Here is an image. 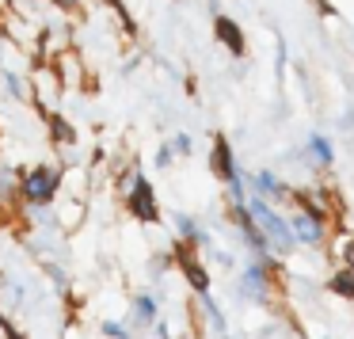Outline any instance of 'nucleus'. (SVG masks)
<instances>
[{
    "label": "nucleus",
    "instance_id": "8",
    "mask_svg": "<svg viewBox=\"0 0 354 339\" xmlns=\"http://www.w3.org/2000/svg\"><path fill=\"white\" fill-rule=\"evenodd\" d=\"M255 187H259L263 194H282V187H278V179L270 176V172H259V176H255Z\"/></svg>",
    "mask_w": 354,
    "mask_h": 339
},
{
    "label": "nucleus",
    "instance_id": "3",
    "mask_svg": "<svg viewBox=\"0 0 354 339\" xmlns=\"http://www.w3.org/2000/svg\"><path fill=\"white\" fill-rule=\"evenodd\" d=\"M24 191H27V199H31V202H46L50 194L57 191V176L50 168H39V172H31V176H27Z\"/></svg>",
    "mask_w": 354,
    "mask_h": 339
},
{
    "label": "nucleus",
    "instance_id": "1",
    "mask_svg": "<svg viewBox=\"0 0 354 339\" xmlns=\"http://www.w3.org/2000/svg\"><path fill=\"white\" fill-rule=\"evenodd\" d=\"M248 210H252L255 225L267 232V240H274V248L290 252V248H293V229H290V221H282V217H278L274 210L267 206V202H259V199H252V206H248Z\"/></svg>",
    "mask_w": 354,
    "mask_h": 339
},
{
    "label": "nucleus",
    "instance_id": "9",
    "mask_svg": "<svg viewBox=\"0 0 354 339\" xmlns=\"http://www.w3.org/2000/svg\"><path fill=\"white\" fill-rule=\"evenodd\" d=\"M308 145H313V156H316L320 164H328V161H331V145H328V138H320V134H316V138L308 141Z\"/></svg>",
    "mask_w": 354,
    "mask_h": 339
},
{
    "label": "nucleus",
    "instance_id": "14",
    "mask_svg": "<svg viewBox=\"0 0 354 339\" xmlns=\"http://www.w3.org/2000/svg\"><path fill=\"white\" fill-rule=\"evenodd\" d=\"M103 331H107V336H126V328H122V324H115V320L103 324Z\"/></svg>",
    "mask_w": 354,
    "mask_h": 339
},
{
    "label": "nucleus",
    "instance_id": "13",
    "mask_svg": "<svg viewBox=\"0 0 354 339\" xmlns=\"http://www.w3.org/2000/svg\"><path fill=\"white\" fill-rule=\"evenodd\" d=\"M179 232H187V237H202V232L194 229V221H191V217H179Z\"/></svg>",
    "mask_w": 354,
    "mask_h": 339
},
{
    "label": "nucleus",
    "instance_id": "16",
    "mask_svg": "<svg viewBox=\"0 0 354 339\" xmlns=\"http://www.w3.org/2000/svg\"><path fill=\"white\" fill-rule=\"evenodd\" d=\"M346 259H351V263H354V244H351V248H346Z\"/></svg>",
    "mask_w": 354,
    "mask_h": 339
},
{
    "label": "nucleus",
    "instance_id": "2",
    "mask_svg": "<svg viewBox=\"0 0 354 339\" xmlns=\"http://www.w3.org/2000/svg\"><path fill=\"white\" fill-rule=\"evenodd\" d=\"M130 210L138 217H145V221H156V199H153V187H149V179H133V194H130Z\"/></svg>",
    "mask_w": 354,
    "mask_h": 339
},
{
    "label": "nucleus",
    "instance_id": "7",
    "mask_svg": "<svg viewBox=\"0 0 354 339\" xmlns=\"http://www.w3.org/2000/svg\"><path fill=\"white\" fill-rule=\"evenodd\" d=\"M133 316H138V324H153L156 301H153V297H138V305H133Z\"/></svg>",
    "mask_w": 354,
    "mask_h": 339
},
{
    "label": "nucleus",
    "instance_id": "4",
    "mask_svg": "<svg viewBox=\"0 0 354 339\" xmlns=\"http://www.w3.org/2000/svg\"><path fill=\"white\" fill-rule=\"evenodd\" d=\"M214 164H217V176H221L225 183H229V191L240 199L244 191H240V176H236V168H232V156H229V145H225V138H217V156H214Z\"/></svg>",
    "mask_w": 354,
    "mask_h": 339
},
{
    "label": "nucleus",
    "instance_id": "11",
    "mask_svg": "<svg viewBox=\"0 0 354 339\" xmlns=\"http://www.w3.org/2000/svg\"><path fill=\"white\" fill-rule=\"evenodd\" d=\"M244 290H248V293H263V271H259V267H252V271H248Z\"/></svg>",
    "mask_w": 354,
    "mask_h": 339
},
{
    "label": "nucleus",
    "instance_id": "12",
    "mask_svg": "<svg viewBox=\"0 0 354 339\" xmlns=\"http://www.w3.org/2000/svg\"><path fill=\"white\" fill-rule=\"evenodd\" d=\"M187 278H191V282L198 286L202 293H206V275H202V267H194V263H187Z\"/></svg>",
    "mask_w": 354,
    "mask_h": 339
},
{
    "label": "nucleus",
    "instance_id": "15",
    "mask_svg": "<svg viewBox=\"0 0 354 339\" xmlns=\"http://www.w3.org/2000/svg\"><path fill=\"white\" fill-rule=\"evenodd\" d=\"M176 149H179V153H187V149H191V138H187V134H179V138H176Z\"/></svg>",
    "mask_w": 354,
    "mask_h": 339
},
{
    "label": "nucleus",
    "instance_id": "6",
    "mask_svg": "<svg viewBox=\"0 0 354 339\" xmlns=\"http://www.w3.org/2000/svg\"><path fill=\"white\" fill-rule=\"evenodd\" d=\"M293 229H297V237L305 240V244H316V240H320V221H316L313 214H297L293 217Z\"/></svg>",
    "mask_w": 354,
    "mask_h": 339
},
{
    "label": "nucleus",
    "instance_id": "5",
    "mask_svg": "<svg viewBox=\"0 0 354 339\" xmlns=\"http://www.w3.org/2000/svg\"><path fill=\"white\" fill-rule=\"evenodd\" d=\"M217 35H221V42H225V46H229L236 57L244 54V39H240V27L232 24V19H217Z\"/></svg>",
    "mask_w": 354,
    "mask_h": 339
},
{
    "label": "nucleus",
    "instance_id": "10",
    "mask_svg": "<svg viewBox=\"0 0 354 339\" xmlns=\"http://www.w3.org/2000/svg\"><path fill=\"white\" fill-rule=\"evenodd\" d=\"M331 290L343 293V297H354V271H346L343 278H335V282H331Z\"/></svg>",
    "mask_w": 354,
    "mask_h": 339
}]
</instances>
